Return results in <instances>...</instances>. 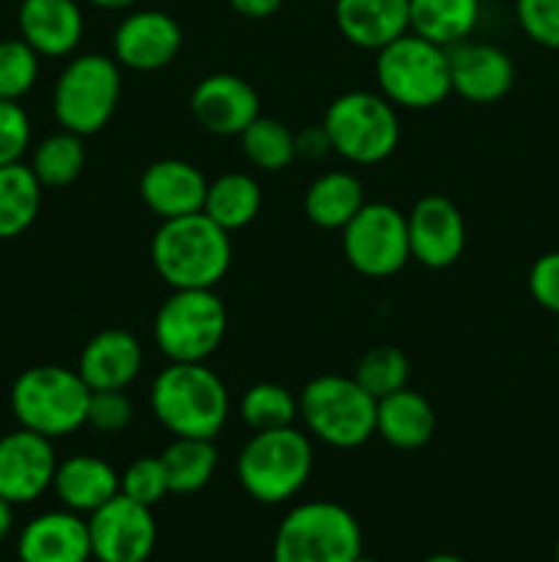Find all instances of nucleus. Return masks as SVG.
<instances>
[{
	"instance_id": "1",
	"label": "nucleus",
	"mask_w": 559,
	"mask_h": 562,
	"mask_svg": "<svg viewBox=\"0 0 559 562\" xmlns=\"http://www.w3.org/2000/svg\"><path fill=\"white\" fill-rule=\"evenodd\" d=\"M230 234L203 212L162 220L151 239V261L170 289H214L228 274Z\"/></svg>"
},
{
	"instance_id": "2",
	"label": "nucleus",
	"mask_w": 559,
	"mask_h": 562,
	"mask_svg": "<svg viewBox=\"0 0 559 562\" xmlns=\"http://www.w3.org/2000/svg\"><path fill=\"white\" fill-rule=\"evenodd\" d=\"M151 409L173 437L217 439L228 423L230 395L206 362H170L153 379Z\"/></svg>"
},
{
	"instance_id": "3",
	"label": "nucleus",
	"mask_w": 559,
	"mask_h": 562,
	"mask_svg": "<svg viewBox=\"0 0 559 562\" xmlns=\"http://www.w3.org/2000/svg\"><path fill=\"white\" fill-rule=\"evenodd\" d=\"M310 472L312 445L296 426L255 431L236 461L241 488L261 505H280L296 497L310 481Z\"/></svg>"
},
{
	"instance_id": "4",
	"label": "nucleus",
	"mask_w": 559,
	"mask_h": 562,
	"mask_svg": "<svg viewBox=\"0 0 559 562\" xmlns=\"http://www.w3.org/2000/svg\"><path fill=\"white\" fill-rule=\"evenodd\" d=\"M91 387L71 368L33 366L11 384V412L22 428L47 439L69 437L85 426Z\"/></svg>"
},
{
	"instance_id": "5",
	"label": "nucleus",
	"mask_w": 559,
	"mask_h": 562,
	"mask_svg": "<svg viewBox=\"0 0 559 562\" xmlns=\"http://www.w3.org/2000/svg\"><path fill=\"white\" fill-rule=\"evenodd\" d=\"M376 82L395 108H436L453 93L447 49L411 31L403 33L376 53Z\"/></svg>"
},
{
	"instance_id": "6",
	"label": "nucleus",
	"mask_w": 559,
	"mask_h": 562,
	"mask_svg": "<svg viewBox=\"0 0 559 562\" xmlns=\"http://www.w3.org/2000/svg\"><path fill=\"white\" fill-rule=\"evenodd\" d=\"M360 554V521L349 508L327 499L288 510L272 543V562H354Z\"/></svg>"
},
{
	"instance_id": "7",
	"label": "nucleus",
	"mask_w": 559,
	"mask_h": 562,
	"mask_svg": "<svg viewBox=\"0 0 559 562\" xmlns=\"http://www.w3.org/2000/svg\"><path fill=\"white\" fill-rule=\"evenodd\" d=\"M299 417L323 445L354 450L376 434V398L354 376L323 373L301 390Z\"/></svg>"
},
{
	"instance_id": "8",
	"label": "nucleus",
	"mask_w": 559,
	"mask_h": 562,
	"mask_svg": "<svg viewBox=\"0 0 559 562\" xmlns=\"http://www.w3.org/2000/svg\"><path fill=\"white\" fill-rule=\"evenodd\" d=\"M121 66L102 53H82L55 80L53 113L64 130L88 137L102 132L121 102Z\"/></svg>"
},
{
	"instance_id": "9",
	"label": "nucleus",
	"mask_w": 559,
	"mask_h": 562,
	"mask_svg": "<svg viewBox=\"0 0 559 562\" xmlns=\"http://www.w3.org/2000/svg\"><path fill=\"white\" fill-rule=\"evenodd\" d=\"M332 154L354 165H378L400 143V121L395 104L381 93L345 91L323 115Z\"/></svg>"
},
{
	"instance_id": "10",
	"label": "nucleus",
	"mask_w": 559,
	"mask_h": 562,
	"mask_svg": "<svg viewBox=\"0 0 559 562\" xmlns=\"http://www.w3.org/2000/svg\"><path fill=\"white\" fill-rule=\"evenodd\" d=\"M228 333V311L214 289H173L153 318V344L170 362H206Z\"/></svg>"
},
{
	"instance_id": "11",
	"label": "nucleus",
	"mask_w": 559,
	"mask_h": 562,
	"mask_svg": "<svg viewBox=\"0 0 559 562\" xmlns=\"http://www.w3.org/2000/svg\"><path fill=\"white\" fill-rule=\"evenodd\" d=\"M340 234L345 261L365 278H392L411 261L406 214L389 203H365Z\"/></svg>"
},
{
	"instance_id": "12",
	"label": "nucleus",
	"mask_w": 559,
	"mask_h": 562,
	"mask_svg": "<svg viewBox=\"0 0 559 562\" xmlns=\"http://www.w3.org/2000/svg\"><path fill=\"white\" fill-rule=\"evenodd\" d=\"M91 554L96 562H148L157 549V521L151 508L115 494L88 514Z\"/></svg>"
},
{
	"instance_id": "13",
	"label": "nucleus",
	"mask_w": 559,
	"mask_h": 562,
	"mask_svg": "<svg viewBox=\"0 0 559 562\" xmlns=\"http://www.w3.org/2000/svg\"><path fill=\"white\" fill-rule=\"evenodd\" d=\"M55 470L53 439L22 426L0 437V497L11 505H27L53 488Z\"/></svg>"
},
{
	"instance_id": "14",
	"label": "nucleus",
	"mask_w": 559,
	"mask_h": 562,
	"mask_svg": "<svg viewBox=\"0 0 559 562\" xmlns=\"http://www.w3.org/2000/svg\"><path fill=\"white\" fill-rule=\"evenodd\" d=\"M411 258L427 269H447L466 247V223L447 195H425L406 214Z\"/></svg>"
},
{
	"instance_id": "15",
	"label": "nucleus",
	"mask_w": 559,
	"mask_h": 562,
	"mask_svg": "<svg viewBox=\"0 0 559 562\" xmlns=\"http://www.w3.org/2000/svg\"><path fill=\"white\" fill-rule=\"evenodd\" d=\"M190 110L208 135L236 137L261 115V97L244 77L217 71L192 88Z\"/></svg>"
},
{
	"instance_id": "16",
	"label": "nucleus",
	"mask_w": 559,
	"mask_h": 562,
	"mask_svg": "<svg viewBox=\"0 0 559 562\" xmlns=\"http://www.w3.org/2000/svg\"><path fill=\"white\" fill-rule=\"evenodd\" d=\"M181 25L159 9L132 11L113 33V58L132 71H159L179 55Z\"/></svg>"
},
{
	"instance_id": "17",
	"label": "nucleus",
	"mask_w": 559,
	"mask_h": 562,
	"mask_svg": "<svg viewBox=\"0 0 559 562\" xmlns=\"http://www.w3.org/2000/svg\"><path fill=\"white\" fill-rule=\"evenodd\" d=\"M453 93L471 104H493L507 97L515 82V66L504 49L486 42H460L447 49Z\"/></svg>"
},
{
	"instance_id": "18",
	"label": "nucleus",
	"mask_w": 559,
	"mask_h": 562,
	"mask_svg": "<svg viewBox=\"0 0 559 562\" xmlns=\"http://www.w3.org/2000/svg\"><path fill=\"white\" fill-rule=\"evenodd\" d=\"M20 562H91L88 521L75 510H49L27 521L16 541Z\"/></svg>"
},
{
	"instance_id": "19",
	"label": "nucleus",
	"mask_w": 559,
	"mask_h": 562,
	"mask_svg": "<svg viewBox=\"0 0 559 562\" xmlns=\"http://www.w3.org/2000/svg\"><path fill=\"white\" fill-rule=\"evenodd\" d=\"M208 181L186 159H157L140 176V198L159 220L203 212Z\"/></svg>"
},
{
	"instance_id": "20",
	"label": "nucleus",
	"mask_w": 559,
	"mask_h": 562,
	"mask_svg": "<svg viewBox=\"0 0 559 562\" xmlns=\"http://www.w3.org/2000/svg\"><path fill=\"white\" fill-rule=\"evenodd\" d=\"M16 25L20 38H25L44 58L71 55L85 33V20L77 0H22Z\"/></svg>"
},
{
	"instance_id": "21",
	"label": "nucleus",
	"mask_w": 559,
	"mask_h": 562,
	"mask_svg": "<svg viewBox=\"0 0 559 562\" xmlns=\"http://www.w3.org/2000/svg\"><path fill=\"white\" fill-rule=\"evenodd\" d=\"M142 368V346L126 329H102L82 346L77 373L91 390H126Z\"/></svg>"
},
{
	"instance_id": "22",
	"label": "nucleus",
	"mask_w": 559,
	"mask_h": 562,
	"mask_svg": "<svg viewBox=\"0 0 559 562\" xmlns=\"http://www.w3.org/2000/svg\"><path fill=\"white\" fill-rule=\"evenodd\" d=\"M334 22L345 42L378 53L411 31L409 0H334Z\"/></svg>"
},
{
	"instance_id": "23",
	"label": "nucleus",
	"mask_w": 559,
	"mask_h": 562,
	"mask_svg": "<svg viewBox=\"0 0 559 562\" xmlns=\"http://www.w3.org/2000/svg\"><path fill=\"white\" fill-rule=\"evenodd\" d=\"M53 488L66 510L82 516L93 514L115 494H121V475L99 456L77 453L66 461H58Z\"/></svg>"
},
{
	"instance_id": "24",
	"label": "nucleus",
	"mask_w": 559,
	"mask_h": 562,
	"mask_svg": "<svg viewBox=\"0 0 559 562\" xmlns=\"http://www.w3.org/2000/svg\"><path fill=\"white\" fill-rule=\"evenodd\" d=\"M376 434L398 450H420L436 434V412L425 395L403 387L376 401Z\"/></svg>"
},
{
	"instance_id": "25",
	"label": "nucleus",
	"mask_w": 559,
	"mask_h": 562,
	"mask_svg": "<svg viewBox=\"0 0 559 562\" xmlns=\"http://www.w3.org/2000/svg\"><path fill=\"white\" fill-rule=\"evenodd\" d=\"M365 203V187L349 170L321 173L305 192L307 220L323 231H343Z\"/></svg>"
},
{
	"instance_id": "26",
	"label": "nucleus",
	"mask_w": 559,
	"mask_h": 562,
	"mask_svg": "<svg viewBox=\"0 0 559 562\" xmlns=\"http://www.w3.org/2000/svg\"><path fill=\"white\" fill-rule=\"evenodd\" d=\"M411 33L449 49L466 42L480 22V0H409Z\"/></svg>"
},
{
	"instance_id": "27",
	"label": "nucleus",
	"mask_w": 559,
	"mask_h": 562,
	"mask_svg": "<svg viewBox=\"0 0 559 562\" xmlns=\"http://www.w3.org/2000/svg\"><path fill=\"white\" fill-rule=\"evenodd\" d=\"M263 203L261 184L250 173H223L208 181L203 214L228 234L247 228L258 217Z\"/></svg>"
},
{
	"instance_id": "28",
	"label": "nucleus",
	"mask_w": 559,
	"mask_h": 562,
	"mask_svg": "<svg viewBox=\"0 0 559 562\" xmlns=\"http://www.w3.org/2000/svg\"><path fill=\"white\" fill-rule=\"evenodd\" d=\"M42 190L31 165H0V239H14L36 223Z\"/></svg>"
},
{
	"instance_id": "29",
	"label": "nucleus",
	"mask_w": 559,
	"mask_h": 562,
	"mask_svg": "<svg viewBox=\"0 0 559 562\" xmlns=\"http://www.w3.org/2000/svg\"><path fill=\"white\" fill-rule=\"evenodd\" d=\"M170 494H197L212 483L217 472V448L214 439L173 437V442L159 453Z\"/></svg>"
},
{
	"instance_id": "30",
	"label": "nucleus",
	"mask_w": 559,
	"mask_h": 562,
	"mask_svg": "<svg viewBox=\"0 0 559 562\" xmlns=\"http://www.w3.org/2000/svg\"><path fill=\"white\" fill-rule=\"evenodd\" d=\"M82 168H85V137L69 130L44 137L31 159V170L36 173L38 184L53 187V190L69 187L71 181L80 179Z\"/></svg>"
},
{
	"instance_id": "31",
	"label": "nucleus",
	"mask_w": 559,
	"mask_h": 562,
	"mask_svg": "<svg viewBox=\"0 0 559 562\" xmlns=\"http://www.w3.org/2000/svg\"><path fill=\"white\" fill-rule=\"evenodd\" d=\"M239 415L252 434L288 428L299 417V398L277 382H258L241 395Z\"/></svg>"
},
{
	"instance_id": "32",
	"label": "nucleus",
	"mask_w": 559,
	"mask_h": 562,
	"mask_svg": "<svg viewBox=\"0 0 559 562\" xmlns=\"http://www.w3.org/2000/svg\"><path fill=\"white\" fill-rule=\"evenodd\" d=\"M247 162L261 170H283L296 159V135L277 119L258 115L239 135Z\"/></svg>"
},
{
	"instance_id": "33",
	"label": "nucleus",
	"mask_w": 559,
	"mask_h": 562,
	"mask_svg": "<svg viewBox=\"0 0 559 562\" xmlns=\"http://www.w3.org/2000/svg\"><path fill=\"white\" fill-rule=\"evenodd\" d=\"M411 362L403 349L398 346H373L370 351L362 355L356 362L354 379L360 382L362 390L373 395L376 401L387 398V395L398 393V390L409 387Z\"/></svg>"
},
{
	"instance_id": "34",
	"label": "nucleus",
	"mask_w": 559,
	"mask_h": 562,
	"mask_svg": "<svg viewBox=\"0 0 559 562\" xmlns=\"http://www.w3.org/2000/svg\"><path fill=\"white\" fill-rule=\"evenodd\" d=\"M38 58L42 55L25 38H3L0 42V99L20 102L36 86Z\"/></svg>"
},
{
	"instance_id": "35",
	"label": "nucleus",
	"mask_w": 559,
	"mask_h": 562,
	"mask_svg": "<svg viewBox=\"0 0 559 562\" xmlns=\"http://www.w3.org/2000/svg\"><path fill=\"white\" fill-rule=\"evenodd\" d=\"M121 494L135 499V503L146 505V508H153L157 503H162L170 494V488L159 456L157 459L142 456V459L132 461V464L121 472Z\"/></svg>"
},
{
	"instance_id": "36",
	"label": "nucleus",
	"mask_w": 559,
	"mask_h": 562,
	"mask_svg": "<svg viewBox=\"0 0 559 562\" xmlns=\"http://www.w3.org/2000/svg\"><path fill=\"white\" fill-rule=\"evenodd\" d=\"M515 16L532 42L559 49V0H515Z\"/></svg>"
},
{
	"instance_id": "37",
	"label": "nucleus",
	"mask_w": 559,
	"mask_h": 562,
	"mask_svg": "<svg viewBox=\"0 0 559 562\" xmlns=\"http://www.w3.org/2000/svg\"><path fill=\"white\" fill-rule=\"evenodd\" d=\"M132 415L135 409L124 390H91L85 426L96 428L99 434H118L129 426Z\"/></svg>"
},
{
	"instance_id": "38",
	"label": "nucleus",
	"mask_w": 559,
	"mask_h": 562,
	"mask_svg": "<svg viewBox=\"0 0 559 562\" xmlns=\"http://www.w3.org/2000/svg\"><path fill=\"white\" fill-rule=\"evenodd\" d=\"M31 146V119L20 102L0 99V165L20 162Z\"/></svg>"
},
{
	"instance_id": "39",
	"label": "nucleus",
	"mask_w": 559,
	"mask_h": 562,
	"mask_svg": "<svg viewBox=\"0 0 559 562\" xmlns=\"http://www.w3.org/2000/svg\"><path fill=\"white\" fill-rule=\"evenodd\" d=\"M529 294L543 311L559 316V250L543 252L529 269Z\"/></svg>"
},
{
	"instance_id": "40",
	"label": "nucleus",
	"mask_w": 559,
	"mask_h": 562,
	"mask_svg": "<svg viewBox=\"0 0 559 562\" xmlns=\"http://www.w3.org/2000/svg\"><path fill=\"white\" fill-rule=\"evenodd\" d=\"M329 154H332V143H329L323 124L305 126V130L296 135V157L307 159V162H321Z\"/></svg>"
},
{
	"instance_id": "41",
	"label": "nucleus",
	"mask_w": 559,
	"mask_h": 562,
	"mask_svg": "<svg viewBox=\"0 0 559 562\" xmlns=\"http://www.w3.org/2000/svg\"><path fill=\"white\" fill-rule=\"evenodd\" d=\"M283 3L285 0H228L230 9L247 20H266V16L277 14Z\"/></svg>"
},
{
	"instance_id": "42",
	"label": "nucleus",
	"mask_w": 559,
	"mask_h": 562,
	"mask_svg": "<svg viewBox=\"0 0 559 562\" xmlns=\"http://www.w3.org/2000/svg\"><path fill=\"white\" fill-rule=\"evenodd\" d=\"M11 530H14V505L0 497V543L11 536Z\"/></svg>"
},
{
	"instance_id": "43",
	"label": "nucleus",
	"mask_w": 559,
	"mask_h": 562,
	"mask_svg": "<svg viewBox=\"0 0 559 562\" xmlns=\"http://www.w3.org/2000/svg\"><path fill=\"white\" fill-rule=\"evenodd\" d=\"M88 3L96 5V9H104V11H124V9H132L137 0H88Z\"/></svg>"
},
{
	"instance_id": "44",
	"label": "nucleus",
	"mask_w": 559,
	"mask_h": 562,
	"mask_svg": "<svg viewBox=\"0 0 559 562\" xmlns=\"http://www.w3.org/2000/svg\"><path fill=\"white\" fill-rule=\"evenodd\" d=\"M422 562H466V560H464V558H458V554L438 552V554H431V558H425Z\"/></svg>"
},
{
	"instance_id": "45",
	"label": "nucleus",
	"mask_w": 559,
	"mask_h": 562,
	"mask_svg": "<svg viewBox=\"0 0 559 562\" xmlns=\"http://www.w3.org/2000/svg\"><path fill=\"white\" fill-rule=\"evenodd\" d=\"M354 562H381V560H376V558H365V554H360V558H356Z\"/></svg>"
},
{
	"instance_id": "46",
	"label": "nucleus",
	"mask_w": 559,
	"mask_h": 562,
	"mask_svg": "<svg viewBox=\"0 0 559 562\" xmlns=\"http://www.w3.org/2000/svg\"><path fill=\"white\" fill-rule=\"evenodd\" d=\"M554 560L559 562V538H557V543H554Z\"/></svg>"
},
{
	"instance_id": "47",
	"label": "nucleus",
	"mask_w": 559,
	"mask_h": 562,
	"mask_svg": "<svg viewBox=\"0 0 559 562\" xmlns=\"http://www.w3.org/2000/svg\"><path fill=\"white\" fill-rule=\"evenodd\" d=\"M557 344H559V324H557Z\"/></svg>"
}]
</instances>
